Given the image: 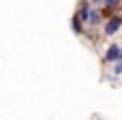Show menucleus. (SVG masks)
<instances>
[{
    "label": "nucleus",
    "instance_id": "f257e3e1",
    "mask_svg": "<svg viewBox=\"0 0 122 120\" xmlns=\"http://www.w3.org/2000/svg\"><path fill=\"white\" fill-rule=\"evenodd\" d=\"M104 60H106V62H118V60H122V50H120V46L112 44V46L108 48V52H106Z\"/></svg>",
    "mask_w": 122,
    "mask_h": 120
},
{
    "label": "nucleus",
    "instance_id": "f03ea898",
    "mask_svg": "<svg viewBox=\"0 0 122 120\" xmlns=\"http://www.w3.org/2000/svg\"><path fill=\"white\" fill-rule=\"evenodd\" d=\"M120 24H122V18H118V16H114V18H110V22L106 24V30H104V32L108 34V36H112V34L116 32V30L120 28Z\"/></svg>",
    "mask_w": 122,
    "mask_h": 120
},
{
    "label": "nucleus",
    "instance_id": "7ed1b4c3",
    "mask_svg": "<svg viewBox=\"0 0 122 120\" xmlns=\"http://www.w3.org/2000/svg\"><path fill=\"white\" fill-rule=\"evenodd\" d=\"M72 28H74V32H82V24H80V18H78V16H74V20H72Z\"/></svg>",
    "mask_w": 122,
    "mask_h": 120
},
{
    "label": "nucleus",
    "instance_id": "20e7f679",
    "mask_svg": "<svg viewBox=\"0 0 122 120\" xmlns=\"http://www.w3.org/2000/svg\"><path fill=\"white\" fill-rule=\"evenodd\" d=\"M80 18H82V20H88V18H90V10L86 8V6L80 10Z\"/></svg>",
    "mask_w": 122,
    "mask_h": 120
},
{
    "label": "nucleus",
    "instance_id": "39448f33",
    "mask_svg": "<svg viewBox=\"0 0 122 120\" xmlns=\"http://www.w3.org/2000/svg\"><path fill=\"white\" fill-rule=\"evenodd\" d=\"M114 74L118 76V74H122V60H118V64L114 66Z\"/></svg>",
    "mask_w": 122,
    "mask_h": 120
},
{
    "label": "nucleus",
    "instance_id": "423d86ee",
    "mask_svg": "<svg viewBox=\"0 0 122 120\" xmlns=\"http://www.w3.org/2000/svg\"><path fill=\"white\" fill-rule=\"evenodd\" d=\"M90 20H92V22H98V12L90 10Z\"/></svg>",
    "mask_w": 122,
    "mask_h": 120
},
{
    "label": "nucleus",
    "instance_id": "0eeeda50",
    "mask_svg": "<svg viewBox=\"0 0 122 120\" xmlns=\"http://www.w3.org/2000/svg\"><path fill=\"white\" fill-rule=\"evenodd\" d=\"M116 2H118V0H106V4H108V6H114Z\"/></svg>",
    "mask_w": 122,
    "mask_h": 120
}]
</instances>
